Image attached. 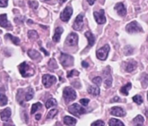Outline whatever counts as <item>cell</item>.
I'll return each instance as SVG.
<instances>
[{
  "mask_svg": "<svg viewBox=\"0 0 148 126\" xmlns=\"http://www.w3.org/2000/svg\"><path fill=\"white\" fill-rule=\"evenodd\" d=\"M19 70H20V74L24 78L27 77H30L34 75V70L33 69L32 67H30V65L27 63L26 62H23L19 65Z\"/></svg>",
  "mask_w": 148,
  "mask_h": 126,
  "instance_id": "1",
  "label": "cell"
},
{
  "mask_svg": "<svg viewBox=\"0 0 148 126\" xmlns=\"http://www.w3.org/2000/svg\"><path fill=\"white\" fill-rule=\"evenodd\" d=\"M63 97L65 102L67 104V103H69L75 100L77 97L76 92L71 87H66L63 91Z\"/></svg>",
  "mask_w": 148,
  "mask_h": 126,
  "instance_id": "2",
  "label": "cell"
},
{
  "mask_svg": "<svg viewBox=\"0 0 148 126\" xmlns=\"http://www.w3.org/2000/svg\"><path fill=\"white\" fill-rule=\"evenodd\" d=\"M68 110H69V112L71 114H74V115L77 116V117H79V116L82 115V114H85V113L86 112L85 109L83 108L82 107H81L80 105H79V104H77V103L69 106Z\"/></svg>",
  "mask_w": 148,
  "mask_h": 126,
  "instance_id": "3",
  "label": "cell"
},
{
  "mask_svg": "<svg viewBox=\"0 0 148 126\" xmlns=\"http://www.w3.org/2000/svg\"><path fill=\"white\" fill-rule=\"evenodd\" d=\"M60 62L61 64L65 67H68L72 65H73L74 63V58L71 55L67 54L62 53L60 56Z\"/></svg>",
  "mask_w": 148,
  "mask_h": 126,
  "instance_id": "4",
  "label": "cell"
},
{
  "mask_svg": "<svg viewBox=\"0 0 148 126\" xmlns=\"http://www.w3.org/2000/svg\"><path fill=\"white\" fill-rule=\"evenodd\" d=\"M126 30L130 33H138V32L143 31V28L140 26V25L137 21H132L129 23L126 26Z\"/></svg>",
  "mask_w": 148,
  "mask_h": 126,
  "instance_id": "5",
  "label": "cell"
},
{
  "mask_svg": "<svg viewBox=\"0 0 148 126\" xmlns=\"http://www.w3.org/2000/svg\"><path fill=\"white\" fill-rule=\"evenodd\" d=\"M110 46L108 44H106L102 48L98 49L96 52V56L98 59L101 60H106L108 57V54L109 53Z\"/></svg>",
  "mask_w": 148,
  "mask_h": 126,
  "instance_id": "6",
  "label": "cell"
},
{
  "mask_svg": "<svg viewBox=\"0 0 148 126\" xmlns=\"http://www.w3.org/2000/svg\"><path fill=\"white\" fill-rule=\"evenodd\" d=\"M42 81H43V84L46 88H49L52 85L56 83V78L53 75L46 74L42 77Z\"/></svg>",
  "mask_w": 148,
  "mask_h": 126,
  "instance_id": "7",
  "label": "cell"
},
{
  "mask_svg": "<svg viewBox=\"0 0 148 126\" xmlns=\"http://www.w3.org/2000/svg\"><path fill=\"white\" fill-rule=\"evenodd\" d=\"M78 43V35L75 33H71L65 41V44L67 46H76Z\"/></svg>",
  "mask_w": 148,
  "mask_h": 126,
  "instance_id": "8",
  "label": "cell"
},
{
  "mask_svg": "<svg viewBox=\"0 0 148 126\" xmlns=\"http://www.w3.org/2000/svg\"><path fill=\"white\" fill-rule=\"evenodd\" d=\"M72 13H73V10L72 7H66L64 10L62 11V12L60 14L61 20L63 22H68L70 19L71 16H72Z\"/></svg>",
  "mask_w": 148,
  "mask_h": 126,
  "instance_id": "9",
  "label": "cell"
},
{
  "mask_svg": "<svg viewBox=\"0 0 148 126\" xmlns=\"http://www.w3.org/2000/svg\"><path fill=\"white\" fill-rule=\"evenodd\" d=\"M94 17L95 21L98 24H104L106 22V19L105 17V12L103 10H100L98 12H94Z\"/></svg>",
  "mask_w": 148,
  "mask_h": 126,
  "instance_id": "10",
  "label": "cell"
},
{
  "mask_svg": "<svg viewBox=\"0 0 148 126\" xmlns=\"http://www.w3.org/2000/svg\"><path fill=\"white\" fill-rule=\"evenodd\" d=\"M83 15L79 14L77 16L76 19L75 20V23L73 24V28L75 30H81L83 28Z\"/></svg>",
  "mask_w": 148,
  "mask_h": 126,
  "instance_id": "11",
  "label": "cell"
},
{
  "mask_svg": "<svg viewBox=\"0 0 148 126\" xmlns=\"http://www.w3.org/2000/svg\"><path fill=\"white\" fill-rule=\"evenodd\" d=\"M124 65H125V67H124L125 70L128 72H131L136 69L137 63L135 60H134V59H131V60L125 62Z\"/></svg>",
  "mask_w": 148,
  "mask_h": 126,
  "instance_id": "12",
  "label": "cell"
},
{
  "mask_svg": "<svg viewBox=\"0 0 148 126\" xmlns=\"http://www.w3.org/2000/svg\"><path fill=\"white\" fill-rule=\"evenodd\" d=\"M114 9L117 12V13L121 17H124L127 14V10H126V8L123 3H117L114 7Z\"/></svg>",
  "mask_w": 148,
  "mask_h": 126,
  "instance_id": "13",
  "label": "cell"
},
{
  "mask_svg": "<svg viewBox=\"0 0 148 126\" xmlns=\"http://www.w3.org/2000/svg\"><path fill=\"white\" fill-rule=\"evenodd\" d=\"M111 114L114 116H116V117H124L126 114V112L121 107H114L111 108Z\"/></svg>",
  "mask_w": 148,
  "mask_h": 126,
  "instance_id": "14",
  "label": "cell"
},
{
  "mask_svg": "<svg viewBox=\"0 0 148 126\" xmlns=\"http://www.w3.org/2000/svg\"><path fill=\"white\" fill-rule=\"evenodd\" d=\"M11 114L12 112L10 108L7 107V108L4 109V110H2V111L0 112V116H1V120L4 122L8 121V120H10V117H11Z\"/></svg>",
  "mask_w": 148,
  "mask_h": 126,
  "instance_id": "15",
  "label": "cell"
},
{
  "mask_svg": "<svg viewBox=\"0 0 148 126\" xmlns=\"http://www.w3.org/2000/svg\"><path fill=\"white\" fill-rule=\"evenodd\" d=\"M0 26L5 28H12L11 23L7 20V14H0Z\"/></svg>",
  "mask_w": 148,
  "mask_h": 126,
  "instance_id": "16",
  "label": "cell"
},
{
  "mask_svg": "<svg viewBox=\"0 0 148 126\" xmlns=\"http://www.w3.org/2000/svg\"><path fill=\"white\" fill-rule=\"evenodd\" d=\"M85 37L88 39V47H92L94 44H95V38L94 36V35L91 33L90 31H87L85 33Z\"/></svg>",
  "mask_w": 148,
  "mask_h": 126,
  "instance_id": "17",
  "label": "cell"
},
{
  "mask_svg": "<svg viewBox=\"0 0 148 126\" xmlns=\"http://www.w3.org/2000/svg\"><path fill=\"white\" fill-rule=\"evenodd\" d=\"M64 31V29L61 27H57L55 30V33L53 36V41L54 42H59L60 41L61 36Z\"/></svg>",
  "mask_w": 148,
  "mask_h": 126,
  "instance_id": "18",
  "label": "cell"
},
{
  "mask_svg": "<svg viewBox=\"0 0 148 126\" xmlns=\"http://www.w3.org/2000/svg\"><path fill=\"white\" fill-rule=\"evenodd\" d=\"M64 123L68 126H75L77 123V120L73 117H69V116H66L64 118Z\"/></svg>",
  "mask_w": 148,
  "mask_h": 126,
  "instance_id": "19",
  "label": "cell"
},
{
  "mask_svg": "<svg viewBox=\"0 0 148 126\" xmlns=\"http://www.w3.org/2000/svg\"><path fill=\"white\" fill-rule=\"evenodd\" d=\"M88 91L90 94L92 96H98L100 94V88L96 85H91L88 88Z\"/></svg>",
  "mask_w": 148,
  "mask_h": 126,
  "instance_id": "20",
  "label": "cell"
},
{
  "mask_svg": "<svg viewBox=\"0 0 148 126\" xmlns=\"http://www.w3.org/2000/svg\"><path fill=\"white\" fill-rule=\"evenodd\" d=\"M143 123H144V117L140 114L134 117L133 120L134 126H143Z\"/></svg>",
  "mask_w": 148,
  "mask_h": 126,
  "instance_id": "21",
  "label": "cell"
},
{
  "mask_svg": "<svg viewBox=\"0 0 148 126\" xmlns=\"http://www.w3.org/2000/svg\"><path fill=\"white\" fill-rule=\"evenodd\" d=\"M27 54L31 59H38V58H40V54L38 51L34 50V49H30L27 52Z\"/></svg>",
  "mask_w": 148,
  "mask_h": 126,
  "instance_id": "22",
  "label": "cell"
},
{
  "mask_svg": "<svg viewBox=\"0 0 148 126\" xmlns=\"http://www.w3.org/2000/svg\"><path fill=\"white\" fill-rule=\"evenodd\" d=\"M132 88V83H128L127 84H126L125 85L122 86L120 89V92L123 94V95L128 96L129 95V91Z\"/></svg>",
  "mask_w": 148,
  "mask_h": 126,
  "instance_id": "23",
  "label": "cell"
},
{
  "mask_svg": "<svg viewBox=\"0 0 148 126\" xmlns=\"http://www.w3.org/2000/svg\"><path fill=\"white\" fill-rule=\"evenodd\" d=\"M108 125H109V126H124V123L121 120L115 118L111 119L108 122Z\"/></svg>",
  "mask_w": 148,
  "mask_h": 126,
  "instance_id": "24",
  "label": "cell"
},
{
  "mask_svg": "<svg viewBox=\"0 0 148 126\" xmlns=\"http://www.w3.org/2000/svg\"><path fill=\"white\" fill-rule=\"evenodd\" d=\"M33 96H34V91H33V88H28L25 94V101H30V99L33 98Z\"/></svg>",
  "mask_w": 148,
  "mask_h": 126,
  "instance_id": "25",
  "label": "cell"
},
{
  "mask_svg": "<svg viewBox=\"0 0 148 126\" xmlns=\"http://www.w3.org/2000/svg\"><path fill=\"white\" fill-rule=\"evenodd\" d=\"M5 38L6 39H7V38H9V39L12 41V43H14V44L15 45L20 44V39L17 37H14V36H13L12 35L10 34V33H7V34L5 35Z\"/></svg>",
  "mask_w": 148,
  "mask_h": 126,
  "instance_id": "26",
  "label": "cell"
},
{
  "mask_svg": "<svg viewBox=\"0 0 148 126\" xmlns=\"http://www.w3.org/2000/svg\"><path fill=\"white\" fill-rule=\"evenodd\" d=\"M56 104H57V102H56V99H55V98H49L47 101H46V107L47 109H49V108H51V107H54V106H56Z\"/></svg>",
  "mask_w": 148,
  "mask_h": 126,
  "instance_id": "27",
  "label": "cell"
},
{
  "mask_svg": "<svg viewBox=\"0 0 148 126\" xmlns=\"http://www.w3.org/2000/svg\"><path fill=\"white\" fill-rule=\"evenodd\" d=\"M7 101H8L7 97L4 94L0 92V107H3V106L7 105Z\"/></svg>",
  "mask_w": 148,
  "mask_h": 126,
  "instance_id": "28",
  "label": "cell"
},
{
  "mask_svg": "<svg viewBox=\"0 0 148 126\" xmlns=\"http://www.w3.org/2000/svg\"><path fill=\"white\" fill-rule=\"evenodd\" d=\"M112 77H111V75L109 74V75H108V78H106L105 83H104V86H105V88H109L111 86V85H112Z\"/></svg>",
  "mask_w": 148,
  "mask_h": 126,
  "instance_id": "29",
  "label": "cell"
},
{
  "mask_svg": "<svg viewBox=\"0 0 148 126\" xmlns=\"http://www.w3.org/2000/svg\"><path fill=\"white\" fill-rule=\"evenodd\" d=\"M42 107V104L40 102H37L36 103V104H33L32 105V107H31V112H30V113H31L32 114H34L35 112H36L37 110H38L39 109H40Z\"/></svg>",
  "mask_w": 148,
  "mask_h": 126,
  "instance_id": "30",
  "label": "cell"
},
{
  "mask_svg": "<svg viewBox=\"0 0 148 126\" xmlns=\"http://www.w3.org/2000/svg\"><path fill=\"white\" fill-rule=\"evenodd\" d=\"M27 35H28L29 39H37L38 38V35L36 30H29Z\"/></svg>",
  "mask_w": 148,
  "mask_h": 126,
  "instance_id": "31",
  "label": "cell"
},
{
  "mask_svg": "<svg viewBox=\"0 0 148 126\" xmlns=\"http://www.w3.org/2000/svg\"><path fill=\"white\" fill-rule=\"evenodd\" d=\"M58 113V110L56 109H53L50 110L49 113L47 114V119H53V117L56 116V114Z\"/></svg>",
  "mask_w": 148,
  "mask_h": 126,
  "instance_id": "32",
  "label": "cell"
},
{
  "mask_svg": "<svg viewBox=\"0 0 148 126\" xmlns=\"http://www.w3.org/2000/svg\"><path fill=\"white\" fill-rule=\"evenodd\" d=\"M132 99H133V101H134V102L137 103V104H139V105H140V104H141L143 102V97H142L140 95L134 96L132 98Z\"/></svg>",
  "mask_w": 148,
  "mask_h": 126,
  "instance_id": "33",
  "label": "cell"
},
{
  "mask_svg": "<svg viewBox=\"0 0 148 126\" xmlns=\"http://www.w3.org/2000/svg\"><path fill=\"white\" fill-rule=\"evenodd\" d=\"M133 51H134V49H133L132 46H130V45H128V46L124 48V54L126 55L132 54L133 53Z\"/></svg>",
  "mask_w": 148,
  "mask_h": 126,
  "instance_id": "34",
  "label": "cell"
},
{
  "mask_svg": "<svg viewBox=\"0 0 148 126\" xmlns=\"http://www.w3.org/2000/svg\"><path fill=\"white\" fill-rule=\"evenodd\" d=\"M49 67L52 68V69H56L58 67L56 62L53 59H51L49 62Z\"/></svg>",
  "mask_w": 148,
  "mask_h": 126,
  "instance_id": "35",
  "label": "cell"
},
{
  "mask_svg": "<svg viewBox=\"0 0 148 126\" xmlns=\"http://www.w3.org/2000/svg\"><path fill=\"white\" fill-rule=\"evenodd\" d=\"M92 83H95L96 85H101V83H102V78L101 77H96V78H94L92 79Z\"/></svg>",
  "mask_w": 148,
  "mask_h": 126,
  "instance_id": "36",
  "label": "cell"
},
{
  "mask_svg": "<svg viewBox=\"0 0 148 126\" xmlns=\"http://www.w3.org/2000/svg\"><path fill=\"white\" fill-rule=\"evenodd\" d=\"M29 5L33 10H36L38 7V2L36 1H29Z\"/></svg>",
  "mask_w": 148,
  "mask_h": 126,
  "instance_id": "37",
  "label": "cell"
},
{
  "mask_svg": "<svg viewBox=\"0 0 148 126\" xmlns=\"http://www.w3.org/2000/svg\"><path fill=\"white\" fill-rule=\"evenodd\" d=\"M79 72L77 70H71L69 71V72L67 73V77L68 78H71V77L72 76H75V75H76V76H78L79 75Z\"/></svg>",
  "mask_w": 148,
  "mask_h": 126,
  "instance_id": "38",
  "label": "cell"
},
{
  "mask_svg": "<svg viewBox=\"0 0 148 126\" xmlns=\"http://www.w3.org/2000/svg\"><path fill=\"white\" fill-rule=\"evenodd\" d=\"M91 126H105V123L102 120H97L91 124Z\"/></svg>",
  "mask_w": 148,
  "mask_h": 126,
  "instance_id": "39",
  "label": "cell"
},
{
  "mask_svg": "<svg viewBox=\"0 0 148 126\" xmlns=\"http://www.w3.org/2000/svg\"><path fill=\"white\" fill-rule=\"evenodd\" d=\"M89 102H90V99H88V98H82V99H80V101H79V103H80L82 105L85 106V107L88 106V104H89Z\"/></svg>",
  "mask_w": 148,
  "mask_h": 126,
  "instance_id": "40",
  "label": "cell"
},
{
  "mask_svg": "<svg viewBox=\"0 0 148 126\" xmlns=\"http://www.w3.org/2000/svg\"><path fill=\"white\" fill-rule=\"evenodd\" d=\"M8 4V0H0V7H6Z\"/></svg>",
  "mask_w": 148,
  "mask_h": 126,
  "instance_id": "41",
  "label": "cell"
},
{
  "mask_svg": "<svg viewBox=\"0 0 148 126\" xmlns=\"http://www.w3.org/2000/svg\"><path fill=\"white\" fill-rule=\"evenodd\" d=\"M82 66L83 67L87 68V67H89V64H88V62H85V61H83V62H82Z\"/></svg>",
  "mask_w": 148,
  "mask_h": 126,
  "instance_id": "42",
  "label": "cell"
},
{
  "mask_svg": "<svg viewBox=\"0 0 148 126\" xmlns=\"http://www.w3.org/2000/svg\"><path fill=\"white\" fill-rule=\"evenodd\" d=\"M87 1H88V4H89L90 5H93V4L95 3V0H87Z\"/></svg>",
  "mask_w": 148,
  "mask_h": 126,
  "instance_id": "43",
  "label": "cell"
},
{
  "mask_svg": "<svg viewBox=\"0 0 148 126\" xmlns=\"http://www.w3.org/2000/svg\"><path fill=\"white\" fill-rule=\"evenodd\" d=\"M119 101V97L116 96V97H114L112 100H111V102H113V101H114V102H115V101Z\"/></svg>",
  "mask_w": 148,
  "mask_h": 126,
  "instance_id": "44",
  "label": "cell"
},
{
  "mask_svg": "<svg viewBox=\"0 0 148 126\" xmlns=\"http://www.w3.org/2000/svg\"><path fill=\"white\" fill-rule=\"evenodd\" d=\"M40 117H41V114H37L36 115V120H39L40 119Z\"/></svg>",
  "mask_w": 148,
  "mask_h": 126,
  "instance_id": "45",
  "label": "cell"
},
{
  "mask_svg": "<svg viewBox=\"0 0 148 126\" xmlns=\"http://www.w3.org/2000/svg\"><path fill=\"white\" fill-rule=\"evenodd\" d=\"M41 49V50H42V51H43V52H44V53H45V54H46V55H49V53H48V52H46V50H45V49H43V48H41V49Z\"/></svg>",
  "mask_w": 148,
  "mask_h": 126,
  "instance_id": "46",
  "label": "cell"
},
{
  "mask_svg": "<svg viewBox=\"0 0 148 126\" xmlns=\"http://www.w3.org/2000/svg\"><path fill=\"white\" fill-rule=\"evenodd\" d=\"M59 2L61 3V4H62V3H64L65 1H66V0H59Z\"/></svg>",
  "mask_w": 148,
  "mask_h": 126,
  "instance_id": "47",
  "label": "cell"
},
{
  "mask_svg": "<svg viewBox=\"0 0 148 126\" xmlns=\"http://www.w3.org/2000/svg\"><path fill=\"white\" fill-rule=\"evenodd\" d=\"M4 126H14V125H9V124H4Z\"/></svg>",
  "mask_w": 148,
  "mask_h": 126,
  "instance_id": "48",
  "label": "cell"
},
{
  "mask_svg": "<svg viewBox=\"0 0 148 126\" xmlns=\"http://www.w3.org/2000/svg\"><path fill=\"white\" fill-rule=\"evenodd\" d=\"M56 126H62V125H61L59 124V123H57V125H56Z\"/></svg>",
  "mask_w": 148,
  "mask_h": 126,
  "instance_id": "49",
  "label": "cell"
},
{
  "mask_svg": "<svg viewBox=\"0 0 148 126\" xmlns=\"http://www.w3.org/2000/svg\"><path fill=\"white\" fill-rule=\"evenodd\" d=\"M46 1H49V0H46Z\"/></svg>",
  "mask_w": 148,
  "mask_h": 126,
  "instance_id": "50",
  "label": "cell"
}]
</instances>
